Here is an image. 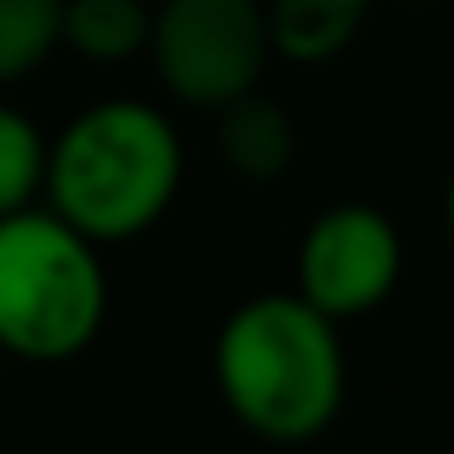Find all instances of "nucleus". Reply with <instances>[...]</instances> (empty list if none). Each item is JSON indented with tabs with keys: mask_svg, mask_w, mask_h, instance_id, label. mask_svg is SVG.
<instances>
[{
	"mask_svg": "<svg viewBox=\"0 0 454 454\" xmlns=\"http://www.w3.org/2000/svg\"><path fill=\"white\" fill-rule=\"evenodd\" d=\"M219 395L268 443H305L332 427L348 385L337 321L300 294H257L214 342Z\"/></svg>",
	"mask_w": 454,
	"mask_h": 454,
	"instance_id": "nucleus-1",
	"label": "nucleus"
},
{
	"mask_svg": "<svg viewBox=\"0 0 454 454\" xmlns=\"http://www.w3.org/2000/svg\"><path fill=\"white\" fill-rule=\"evenodd\" d=\"M43 187L86 241H134L182 187V139L150 102H97L49 145Z\"/></svg>",
	"mask_w": 454,
	"mask_h": 454,
	"instance_id": "nucleus-2",
	"label": "nucleus"
},
{
	"mask_svg": "<svg viewBox=\"0 0 454 454\" xmlns=\"http://www.w3.org/2000/svg\"><path fill=\"white\" fill-rule=\"evenodd\" d=\"M107 316L97 241L54 208L0 214V353L33 364L75 358Z\"/></svg>",
	"mask_w": 454,
	"mask_h": 454,
	"instance_id": "nucleus-3",
	"label": "nucleus"
},
{
	"mask_svg": "<svg viewBox=\"0 0 454 454\" xmlns=\"http://www.w3.org/2000/svg\"><path fill=\"white\" fill-rule=\"evenodd\" d=\"M145 49L160 86L208 113L257 91L273 59L262 0H155Z\"/></svg>",
	"mask_w": 454,
	"mask_h": 454,
	"instance_id": "nucleus-4",
	"label": "nucleus"
},
{
	"mask_svg": "<svg viewBox=\"0 0 454 454\" xmlns=\"http://www.w3.org/2000/svg\"><path fill=\"white\" fill-rule=\"evenodd\" d=\"M401 284V231L374 203H332L300 241V300L326 321L380 310Z\"/></svg>",
	"mask_w": 454,
	"mask_h": 454,
	"instance_id": "nucleus-5",
	"label": "nucleus"
},
{
	"mask_svg": "<svg viewBox=\"0 0 454 454\" xmlns=\"http://www.w3.org/2000/svg\"><path fill=\"white\" fill-rule=\"evenodd\" d=\"M294 150H300L294 118L273 97L247 91L219 107V155L241 182H278L294 166Z\"/></svg>",
	"mask_w": 454,
	"mask_h": 454,
	"instance_id": "nucleus-6",
	"label": "nucleus"
},
{
	"mask_svg": "<svg viewBox=\"0 0 454 454\" xmlns=\"http://www.w3.org/2000/svg\"><path fill=\"white\" fill-rule=\"evenodd\" d=\"M262 12L273 54L294 65H326L364 33L374 0H262Z\"/></svg>",
	"mask_w": 454,
	"mask_h": 454,
	"instance_id": "nucleus-7",
	"label": "nucleus"
},
{
	"mask_svg": "<svg viewBox=\"0 0 454 454\" xmlns=\"http://www.w3.org/2000/svg\"><path fill=\"white\" fill-rule=\"evenodd\" d=\"M59 43L91 65H123L150 43V0H65Z\"/></svg>",
	"mask_w": 454,
	"mask_h": 454,
	"instance_id": "nucleus-8",
	"label": "nucleus"
},
{
	"mask_svg": "<svg viewBox=\"0 0 454 454\" xmlns=\"http://www.w3.org/2000/svg\"><path fill=\"white\" fill-rule=\"evenodd\" d=\"M65 0H0V86L33 75L59 49Z\"/></svg>",
	"mask_w": 454,
	"mask_h": 454,
	"instance_id": "nucleus-9",
	"label": "nucleus"
},
{
	"mask_svg": "<svg viewBox=\"0 0 454 454\" xmlns=\"http://www.w3.org/2000/svg\"><path fill=\"white\" fill-rule=\"evenodd\" d=\"M43 160L49 145L33 129V118H22L17 107H0V214H17L33 203V192L43 187Z\"/></svg>",
	"mask_w": 454,
	"mask_h": 454,
	"instance_id": "nucleus-10",
	"label": "nucleus"
},
{
	"mask_svg": "<svg viewBox=\"0 0 454 454\" xmlns=\"http://www.w3.org/2000/svg\"><path fill=\"white\" fill-rule=\"evenodd\" d=\"M443 224H449V247H454V176H449V192H443Z\"/></svg>",
	"mask_w": 454,
	"mask_h": 454,
	"instance_id": "nucleus-11",
	"label": "nucleus"
},
{
	"mask_svg": "<svg viewBox=\"0 0 454 454\" xmlns=\"http://www.w3.org/2000/svg\"><path fill=\"white\" fill-rule=\"evenodd\" d=\"M401 6H438V0H401Z\"/></svg>",
	"mask_w": 454,
	"mask_h": 454,
	"instance_id": "nucleus-12",
	"label": "nucleus"
},
{
	"mask_svg": "<svg viewBox=\"0 0 454 454\" xmlns=\"http://www.w3.org/2000/svg\"><path fill=\"white\" fill-rule=\"evenodd\" d=\"M150 6H155V0H150Z\"/></svg>",
	"mask_w": 454,
	"mask_h": 454,
	"instance_id": "nucleus-13",
	"label": "nucleus"
},
{
	"mask_svg": "<svg viewBox=\"0 0 454 454\" xmlns=\"http://www.w3.org/2000/svg\"><path fill=\"white\" fill-rule=\"evenodd\" d=\"M0 358H6V353H0Z\"/></svg>",
	"mask_w": 454,
	"mask_h": 454,
	"instance_id": "nucleus-14",
	"label": "nucleus"
}]
</instances>
